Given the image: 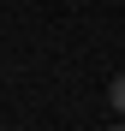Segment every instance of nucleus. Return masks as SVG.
<instances>
[{"mask_svg":"<svg viewBox=\"0 0 125 131\" xmlns=\"http://www.w3.org/2000/svg\"><path fill=\"white\" fill-rule=\"evenodd\" d=\"M113 131H125V125H113Z\"/></svg>","mask_w":125,"mask_h":131,"instance_id":"nucleus-2","label":"nucleus"},{"mask_svg":"<svg viewBox=\"0 0 125 131\" xmlns=\"http://www.w3.org/2000/svg\"><path fill=\"white\" fill-rule=\"evenodd\" d=\"M107 101H113V113H125V72L113 78V90H107Z\"/></svg>","mask_w":125,"mask_h":131,"instance_id":"nucleus-1","label":"nucleus"}]
</instances>
